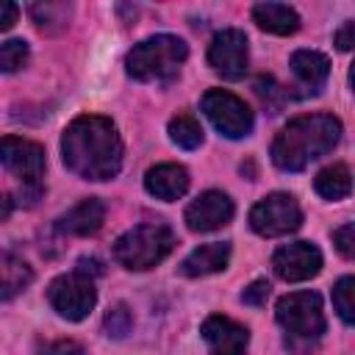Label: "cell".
I'll list each match as a JSON object with an SVG mask.
<instances>
[{
    "mask_svg": "<svg viewBox=\"0 0 355 355\" xmlns=\"http://www.w3.org/2000/svg\"><path fill=\"white\" fill-rule=\"evenodd\" d=\"M341 122L333 114H305L291 119L272 141V161L286 172H300L336 147Z\"/></svg>",
    "mask_w": 355,
    "mask_h": 355,
    "instance_id": "obj_2",
    "label": "cell"
},
{
    "mask_svg": "<svg viewBox=\"0 0 355 355\" xmlns=\"http://www.w3.org/2000/svg\"><path fill=\"white\" fill-rule=\"evenodd\" d=\"M272 266H275L277 277H283L288 283H300V280L319 275L322 252L311 241H291V244H283L272 255Z\"/></svg>",
    "mask_w": 355,
    "mask_h": 355,
    "instance_id": "obj_11",
    "label": "cell"
},
{
    "mask_svg": "<svg viewBox=\"0 0 355 355\" xmlns=\"http://www.w3.org/2000/svg\"><path fill=\"white\" fill-rule=\"evenodd\" d=\"M291 72L308 92H319L330 75V61L319 50H297L291 55Z\"/></svg>",
    "mask_w": 355,
    "mask_h": 355,
    "instance_id": "obj_17",
    "label": "cell"
},
{
    "mask_svg": "<svg viewBox=\"0 0 355 355\" xmlns=\"http://www.w3.org/2000/svg\"><path fill=\"white\" fill-rule=\"evenodd\" d=\"M250 225L255 233L261 236H286V233H294L300 225H302V211L297 205V200L286 191H275L269 197H263L261 202L252 205L250 211Z\"/></svg>",
    "mask_w": 355,
    "mask_h": 355,
    "instance_id": "obj_9",
    "label": "cell"
},
{
    "mask_svg": "<svg viewBox=\"0 0 355 355\" xmlns=\"http://www.w3.org/2000/svg\"><path fill=\"white\" fill-rule=\"evenodd\" d=\"M28 64V42L22 39H8L0 44V69L3 72H17Z\"/></svg>",
    "mask_w": 355,
    "mask_h": 355,
    "instance_id": "obj_24",
    "label": "cell"
},
{
    "mask_svg": "<svg viewBox=\"0 0 355 355\" xmlns=\"http://www.w3.org/2000/svg\"><path fill=\"white\" fill-rule=\"evenodd\" d=\"M252 19L261 31L275 36H288L300 28V14L286 3H258L252 8Z\"/></svg>",
    "mask_w": 355,
    "mask_h": 355,
    "instance_id": "obj_18",
    "label": "cell"
},
{
    "mask_svg": "<svg viewBox=\"0 0 355 355\" xmlns=\"http://www.w3.org/2000/svg\"><path fill=\"white\" fill-rule=\"evenodd\" d=\"M233 219V200L225 191H202L186 208V225L194 233H211Z\"/></svg>",
    "mask_w": 355,
    "mask_h": 355,
    "instance_id": "obj_12",
    "label": "cell"
},
{
    "mask_svg": "<svg viewBox=\"0 0 355 355\" xmlns=\"http://www.w3.org/2000/svg\"><path fill=\"white\" fill-rule=\"evenodd\" d=\"M349 83H352V89H355V64H352V69H349Z\"/></svg>",
    "mask_w": 355,
    "mask_h": 355,
    "instance_id": "obj_32",
    "label": "cell"
},
{
    "mask_svg": "<svg viewBox=\"0 0 355 355\" xmlns=\"http://www.w3.org/2000/svg\"><path fill=\"white\" fill-rule=\"evenodd\" d=\"M144 189L158 200H178L189 189V172L180 164H158L144 175Z\"/></svg>",
    "mask_w": 355,
    "mask_h": 355,
    "instance_id": "obj_15",
    "label": "cell"
},
{
    "mask_svg": "<svg viewBox=\"0 0 355 355\" xmlns=\"http://www.w3.org/2000/svg\"><path fill=\"white\" fill-rule=\"evenodd\" d=\"M47 300L50 305L55 308L58 316L69 319V322H80L89 316V311L94 308L97 302V291H94V283L89 275L83 272H69V275H61L50 283L47 288Z\"/></svg>",
    "mask_w": 355,
    "mask_h": 355,
    "instance_id": "obj_7",
    "label": "cell"
},
{
    "mask_svg": "<svg viewBox=\"0 0 355 355\" xmlns=\"http://www.w3.org/2000/svg\"><path fill=\"white\" fill-rule=\"evenodd\" d=\"M202 111L211 119V125L227 139H241L252 130V111L233 92H225V89L205 92L202 94Z\"/></svg>",
    "mask_w": 355,
    "mask_h": 355,
    "instance_id": "obj_8",
    "label": "cell"
},
{
    "mask_svg": "<svg viewBox=\"0 0 355 355\" xmlns=\"http://www.w3.org/2000/svg\"><path fill=\"white\" fill-rule=\"evenodd\" d=\"M186 55H189V47H186L183 39L169 36V33H158V36H150V39L139 42L128 53L125 69L133 80H141V83L172 80L180 72Z\"/></svg>",
    "mask_w": 355,
    "mask_h": 355,
    "instance_id": "obj_3",
    "label": "cell"
},
{
    "mask_svg": "<svg viewBox=\"0 0 355 355\" xmlns=\"http://www.w3.org/2000/svg\"><path fill=\"white\" fill-rule=\"evenodd\" d=\"M31 280H33L31 266H28L22 258H17L14 252H6V255H3V266H0V288H3V300H11L14 294H19Z\"/></svg>",
    "mask_w": 355,
    "mask_h": 355,
    "instance_id": "obj_20",
    "label": "cell"
},
{
    "mask_svg": "<svg viewBox=\"0 0 355 355\" xmlns=\"http://www.w3.org/2000/svg\"><path fill=\"white\" fill-rule=\"evenodd\" d=\"M130 324H133L130 311H128L122 302L114 305V308L105 313V330H108V336H114V338H122V336L130 330Z\"/></svg>",
    "mask_w": 355,
    "mask_h": 355,
    "instance_id": "obj_25",
    "label": "cell"
},
{
    "mask_svg": "<svg viewBox=\"0 0 355 355\" xmlns=\"http://www.w3.org/2000/svg\"><path fill=\"white\" fill-rule=\"evenodd\" d=\"M0 161L3 166L22 183V202H36L42 194V175H44V150L36 141L19 136H3L0 141Z\"/></svg>",
    "mask_w": 355,
    "mask_h": 355,
    "instance_id": "obj_5",
    "label": "cell"
},
{
    "mask_svg": "<svg viewBox=\"0 0 355 355\" xmlns=\"http://www.w3.org/2000/svg\"><path fill=\"white\" fill-rule=\"evenodd\" d=\"M61 155L69 172L86 180H108L122 166V139L111 119L86 114L67 125Z\"/></svg>",
    "mask_w": 355,
    "mask_h": 355,
    "instance_id": "obj_1",
    "label": "cell"
},
{
    "mask_svg": "<svg viewBox=\"0 0 355 355\" xmlns=\"http://www.w3.org/2000/svg\"><path fill=\"white\" fill-rule=\"evenodd\" d=\"M202 338L208 341L211 355H244L250 333L244 324L216 313V316H208L202 322Z\"/></svg>",
    "mask_w": 355,
    "mask_h": 355,
    "instance_id": "obj_13",
    "label": "cell"
},
{
    "mask_svg": "<svg viewBox=\"0 0 355 355\" xmlns=\"http://www.w3.org/2000/svg\"><path fill=\"white\" fill-rule=\"evenodd\" d=\"M169 139L183 150H194L202 144V128L191 114H178L169 119Z\"/></svg>",
    "mask_w": 355,
    "mask_h": 355,
    "instance_id": "obj_22",
    "label": "cell"
},
{
    "mask_svg": "<svg viewBox=\"0 0 355 355\" xmlns=\"http://www.w3.org/2000/svg\"><path fill=\"white\" fill-rule=\"evenodd\" d=\"M208 64L216 75L239 80L247 72V36L236 28L219 31L208 44Z\"/></svg>",
    "mask_w": 355,
    "mask_h": 355,
    "instance_id": "obj_10",
    "label": "cell"
},
{
    "mask_svg": "<svg viewBox=\"0 0 355 355\" xmlns=\"http://www.w3.org/2000/svg\"><path fill=\"white\" fill-rule=\"evenodd\" d=\"M78 272H83V275H100L103 272V266H100V261H94V258H80L78 261Z\"/></svg>",
    "mask_w": 355,
    "mask_h": 355,
    "instance_id": "obj_31",
    "label": "cell"
},
{
    "mask_svg": "<svg viewBox=\"0 0 355 355\" xmlns=\"http://www.w3.org/2000/svg\"><path fill=\"white\" fill-rule=\"evenodd\" d=\"M42 355H86V352H83V347H80L78 341H72V338H58V341H50V344L42 349Z\"/></svg>",
    "mask_w": 355,
    "mask_h": 355,
    "instance_id": "obj_28",
    "label": "cell"
},
{
    "mask_svg": "<svg viewBox=\"0 0 355 355\" xmlns=\"http://www.w3.org/2000/svg\"><path fill=\"white\" fill-rule=\"evenodd\" d=\"M266 297H269V283L266 280H255L241 291V302L244 305H263Z\"/></svg>",
    "mask_w": 355,
    "mask_h": 355,
    "instance_id": "obj_27",
    "label": "cell"
},
{
    "mask_svg": "<svg viewBox=\"0 0 355 355\" xmlns=\"http://www.w3.org/2000/svg\"><path fill=\"white\" fill-rule=\"evenodd\" d=\"M230 261V244L227 241H211V244H202L197 250H191L183 263H180V272L186 277H202V275H214V272H222Z\"/></svg>",
    "mask_w": 355,
    "mask_h": 355,
    "instance_id": "obj_16",
    "label": "cell"
},
{
    "mask_svg": "<svg viewBox=\"0 0 355 355\" xmlns=\"http://www.w3.org/2000/svg\"><path fill=\"white\" fill-rule=\"evenodd\" d=\"M103 219H105V205L97 200V197H89V200H80L78 205H72L58 222V233H67V236H92L103 227Z\"/></svg>",
    "mask_w": 355,
    "mask_h": 355,
    "instance_id": "obj_14",
    "label": "cell"
},
{
    "mask_svg": "<svg viewBox=\"0 0 355 355\" xmlns=\"http://www.w3.org/2000/svg\"><path fill=\"white\" fill-rule=\"evenodd\" d=\"M313 189L324 200H344L352 191V175H349V169L344 164H330L316 175Z\"/></svg>",
    "mask_w": 355,
    "mask_h": 355,
    "instance_id": "obj_19",
    "label": "cell"
},
{
    "mask_svg": "<svg viewBox=\"0 0 355 355\" xmlns=\"http://www.w3.org/2000/svg\"><path fill=\"white\" fill-rule=\"evenodd\" d=\"M175 247V233L164 222H144L125 230L114 241V258L125 269L144 272L161 263Z\"/></svg>",
    "mask_w": 355,
    "mask_h": 355,
    "instance_id": "obj_4",
    "label": "cell"
},
{
    "mask_svg": "<svg viewBox=\"0 0 355 355\" xmlns=\"http://www.w3.org/2000/svg\"><path fill=\"white\" fill-rule=\"evenodd\" d=\"M333 244L344 258H355V222H347L333 230Z\"/></svg>",
    "mask_w": 355,
    "mask_h": 355,
    "instance_id": "obj_26",
    "label": "cell"
},
{
    "mask_svg": "<svg viewBox=\"0 0 355 355\" xmlns=\"http://www.w3.org/2000/svg\"><path fill=\"white\" fill-rule=\"evenodd\" d=\"M17 22V6L14 3H0V31H8Z\"/></svg>",
    "mask_w": 355,
    "mask_h": 355,
    "instance_id": "obj_30",
    "label": "cell"
},
{
    "mask_svg": "<svg viewBox=\"0 0 355 355\" xmlns=\"http://www.w3.org/2000/svg\"><path fill=\"white\" fill-rule=\"evenodd\" d=\"M333 308L347 324H355V277L352 275L341 277L333 286Z\"/></svg>",
    "mask_w": 355,
    "mask_h": 355,
    "instance_id": "obj_23",
    "label": "cell"
},
{
    "mask_svg": "<svg viewBox=\"0 0 355 355\" xmlns=\"http://www.w3.org/2000/svg\"><path fill=\"white\" fill-rule=\"evenodd\" d=\"M275 316L297 338H316L324 333V311L316 291H291L280 297Z\"/></svg>",
    "mask_w": 355,
    "mask_h": 355,
    "instance_id": "obj_6",
    "label": "cell"
},
{
    "mask_svg": "<svg viewBox=\"0 0 355 355\" xmlns=\"http://www.w3.org/2000/svg\"><path fill=\"white\" fill-rule=\"evenodd\" d=\"M28 11H31L33 22L39 25V31L55 33V31L67 28L69 14H72V6L69 3H33Z\"/></svg>",
    "mask_w": 355,
    "mask_h": 355,
    "instance_id": "obj_21",
    "label": "cell"
},
{
    "mask_svg": "<svg viewBox=\"0 0 355 355\" xmlns=\"http://www.w3.org/2000/svg\"><path fill=\"white\" fill-rule=\"evenodd\" d=\"M336 47H338V50H352V47H355V19H347V22L336 31Z\"/></svg>",
    "mask_w": 355,
    "mask_h": 355,
    "instance_id": "obj_29",
    "label": "cell"
}]
</instances>
